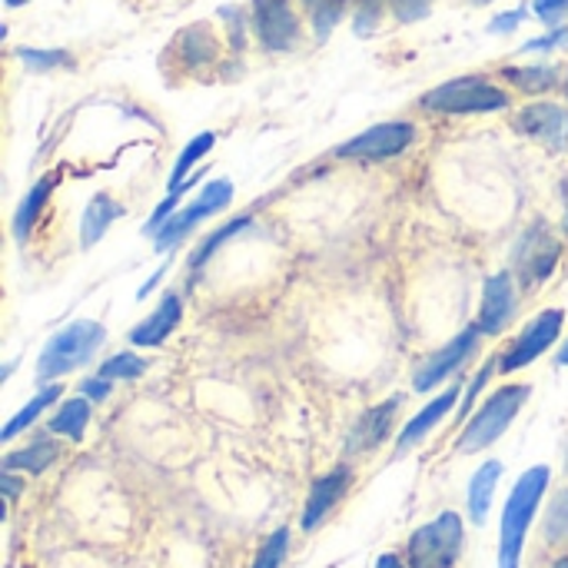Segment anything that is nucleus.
<instances>
[{
	"instance_id": "f257e3e1",
	"label": "nucleus",
	"mask_w": 568,
	"mask_h": 568,
	"mask_svg": "<svg viewBox=\"0 0 568 568\" xmlns=\"http://www.w3.org/2000/svg\"><path fill=\"white\" fill-rule=\"evenodd\" d=\"M549 466H536L529 473H523V479L513 486L506 509H503V532H499V568H519L523 559V546H526V532L539 513V503L546 496L549 486Z\"/></svg>"
},
{
	"instance_id": "f03ea898",
	"label": "nucleus",
	"mask_w": 568,
	"mask_h": 568,
	"mask_svg": "<svg viewBox=\"0 0 568 568\" xmlns=\"http://www.w3.org/2000/svg\"><path fill=\"white\" fill-rule=\"evenodd\" d=\"M103 339H106V329L100 323H90V320L70 323L67 329H60L43 346V353L37 359V379L40 383H53V379L73 373L77 366H87Z\"/></svg>"
},
{
	"instance_id": "7ed1b4c3",
	"label": "nucleus",
	"mask_w": 568,
	"mask_h": 568,
	"mask_svg": "<svg viewBox=\"0 0 568 568\" xmlns=\"http://www.w3.org/2000/svg\"><path fill=\"white\" fill-rule=\"evenodd\" d=\"M463 516L443 513L433 523L419 526L406 542V562L409 568H456L463 556Z\"/></svg>"
},
{
	"instance_id": "20e7f679",
	"label": "nucleus",
	"mask_w": 568,
	"mask_h": 568,
	"mask_svg": "<svg viewBox=\"0 0 568 568\" xmlns=\"http://www.w3.org/2000/svg\"><path fill=\"white\" fill-rule=\"evenodd\" d=\"M529 396H532L529 386H506V389H499V393L469 419V426L463 429L456 449H459L463 456H473V453L489 449L499 436H506V429L513 426V419L519 416V409H523V403H526Z\"/></svg>"
},
{
	"instance_id": "39448f33",
	"label": "nucleus",
	"mask_w": 568,
	"mask_h": 568,
	"mask_svg": "<svg viewBox=\"0 0 568 568\" xmlns=\"http://www.w3.org/2000/svg\"><path fill=\"white\" fill-rule=\"evenodd\" d=\"M423 106L436 113H496L509 106V93L493 87L486 77H459L429 90Z\"/></svg>"
},
{
	"instance_id": "423d86ee",
	"label": "nucleus",
	"mask_w": 568,
	"mask_h": 568,
	"mask_svg": "<svg viewBox=\"0 0 568 568\" xmlns=\"http://www.w3.org/2000/svg\"><path fill=\"white\" fill-rule=\"evenodd\" d=\"M230 200H233V183L230 180H213V183H206L203 186V193L190 203V206H183L180 213H173V220L156 233V253L160 250H170V246H176L186 233H193V226L196 223H203L206 216H213V213H220V210H226L230 206Z\"/></svg>"
},
{
	"instance_id": "0eeeda50",
	"label": "nucleus",
	"mask_w": 568,
	"mask_h": 568,
	"mask_svg": "<svg viewBox=\"0 0 568 568\" xmlns=\"http://www.w3.org/2000/svg\"><path fill=\"white\" fill-rule=\"evenodd\" d=\"M562 320H566V313H562V310H546V313H539V316L523 329V336L509 346V353L499 359L503 373H516V369L529 366L532 359H539V356H542V353L559 339V333H562Z\"/></svg>"
},
{
	"instance_id": "6e6552de",
	"label": "nucleus",
	"mask_w": 568,
	"mask_h": 568,
	"mask_svg": "<svg viewBox=\"0 0 568 568\" xmlns=\"http://www.w3.org/2000/svg\"><path fill=\"white\" fill-rule=\"evenodd\" d=\"M416 136L413 123H376L366 133L353 136L349 143H343L336 150V156H349V160H386L403 153Z\"/></svg>"
},
{
	"instance_id": "1a4fd4ad",
	"label": "nucleus",
	"mask_w": 568,
	"mask_h": 568,
	"mask_svg": "<svg viewBox=\"0 0 568 568\" xmlns=\"http://www.w3.org/2000/svg\"><path fill=\"white\" fill-rule=\"evenodd\" d=\"M253 23H256L260 43L276 53L290 50L300 37V20H296L290 0H256Z\"/></svg>"
},
{
	"instance_id": "9d476101",
	"label": "nucleus",
	"mask_w": 568,
	"mask_h": 568,
	"mask_svg": "<svg viewBox=\"0 0 568 568\" xmlns=\"http://www.w3.org/2000/svg\"><path fill=\"white\" fill-rule=\"evenodd\" d=\"M516 130L526 133L529 140L546 143L549 150H566L568 146V110L559 103H529L516 116Z\"/></svg>"
},
{
	"instance_id": "9b49d317",
	"label": "nucleus",
	"mask_w": 568,
	"mask_h": 568,
	"mask_svg": "<svg viewBox=\"0 0 568 568\" xmlns=\"http://www.w3.org/2000/svg\"><path fill=\"white\" fill-rule=\"evenodd\" d=\"M479 336H483L479 326H473V329L459 333L453 343H446L439 353H433V356L419 366V373H416V389H419V393H429L433 386H439L443 379H449V373H456V369L473 356Z\"/></svg>"
},
{
	"instance_id": "f8f14e48",
	"label": "nucleus",
	"mask_w": 568,
	"mask_h": 568,
	"mask_svg": "<svg viewBox=\"0 0 568 568\" xmlns=\"http://www.w3.org/2000/svg\"><path fill=\"white\" fill-rule=\"evenodd\" d=\"M516 313V293H513V276L509 273H496L486 280V293H483V310H479V333L483 336H499L509 320Z\"/></svg>"
},
{
	"instance_id": "ddd939ff",
	"label": "nucleus",
	"mask_w": 568,
	"mask_h": 568,
	"mask_svg": "<svg viewBox=\"0 0 568 568\" xmlns=\"http://www.w3.org/2000/svg\"><path fill=\"white\" fill-rule=\"evenodd\" d=\"M349 486H353V469H346V466H339V469H333L329 476L316 479L313 489H310L306 509H303V529L313 532V529L339 506V499L349 493Z\"/></svg>"
},
{
	"instance_id": "4468645a",
	"label": "nucleus",
	"mask_w": 568,
	"mask_h": 568,
	"mask_svg": "<svg viewBox=\"0 0 568 568\" xmlns=\"http://www.w3.org/2000/svg\"><path fill=\"white\" fill-rule=\"evenodd\" d=\"M403 409V396H389L383 406L369 409L356 426H353V436H349V453H369L376 449L389 433H393V423H396V413Z\"/></svg>"
},
{
	"instance_id": "2eb2a0df",
	"label": "nucleus",
	"mask_w": 568,
	"mask_h": 568,
	"mask_svg": "<svg viewBox=\"0 0 568 568\" xmlns=\"http://www.w3.org/2000/svg\"><path fill=\"white\" fill-rule=\"evenodd\" d=\"M559 253H562L559 240H552L542 226L536 233H529V240L523 243V253H519V273H523V280L526 283L546 280L556 270Z\"/></svg>"
},
{
	"instance_id": "dca6fc26",
	"label": "nucleus",
	"mask_w": 568,
	"mask_h": 568,
	"mask_svg": "<svg viewBox=\"0 0 568 568\" xmlns=\"http://www.w3.org/2000/svg\"><path fill=\"white\" fill-rule=\"evenodd\" d=\"M180 316H183V306H180V300L170 293V296L150 313V320H143L136 329H130V343H133V346H160V343L176 329Z\"/></svg>"
},
{
	"instance_id": "f3484780",
	"label": "nucleus",
	"mask_w": 568,
	"mask_h": 568,
	"mask_svg": "<svg viewBox=\"0 0 568 568\" xmlns=\"http://www.w3.org/2000/svg\"><path fill=\"white\" fill-rule=\"evenodd\" d=\"M456 399H463V386H453V389H446L443 396H436L416 419H409V426L399 433V453H406L409 446H416L423 436H429L433 429H436V423L456 406Z\"/></svg>"
},
{
	"instance_id": "a211bd4d",
	"label": "nucleus",
	"mask_w": 568,
	"mask_h": 568,
	"mask_svg": "<svg viewBox=\"0 0 568 568\" xmlns=\"http://www.w3.org/2000/svg\"><path fill=\"white\" fill-rule=\"evenodd\" d=\"M120 213H123V210H120V203H116L113 196L97 193V196L87 203L83 216H80V240H83V250L97 246L100 236L113 226V220H116Z\"/></svg>"
},
{
	"instance_id": "6ab92c4d",
	"label": "nucleus",
	"mask_w": 568,
	"mask_h": 568,
	"mask_svg": "<svg viewBox=\"0 0 568 568\" xmlns=\"http://www.w3.org/2000/svg\"><path fill=\"white\" fill-rule=\"evenodd\" d=\"M499 479H503V463H496V459H489L486 466H479V473L473 476V483H469V519L476 526H486Z\"/></svg>"
},
{
	"instance_id": "aec40b11",
	"label": "nucleus",
	"mask_w": 568,
	"mask_h": 568,
	"mask_svg": "<svg viewBox=\"0 0 568 568\" xmlns=\"http://www.w3.org/2000/svg\"><path fill=\"white\" fill-rule=\"evenodd\" d=\"M57 456H60L57 443L37 439V443H30L27 449L10 453V456L3 459V469H7V473H10V469H23V473H30V476H40L43 469H50V463H57Z\"/></svg>"
},
{
	"instance_id": "412c9836",
	"label": "nucleus",
	"mask_w": 568,
	"mask_h": 568,
	"mask_svg": "<svg viewBox=\"0 0 568 568\" xmlns=\"http://www.w3.org/2000/svg\"><path fill=\"white\" fill-rule=\"evenodd\" d=\"M87 423H90V399H87V396H80V399H70V403H63V406H60V413L50 419V433H53V436H67V439L80 443V436H83Z\"/></svg>"
},
{
	"instance_id": "4be33fe9",
	"label": "nucleus",
	"mask_w": 568,
	"mask_h": 568,
	"mask_svg": "<svg viewBox=\"0 0 568 568\" xmlns=\"http://www.w3.org/2000/svg\"><path fill=\"white\" fill-rule=\"evenodd\" d=\"M50 190H53V176H43V180L23 196L17 216H13V233H17V240H27V233L33 230V223H37V216H40V210H43Z\"/></svg>"
},
{
	"instance_id": "5701e85b",
	"label": "nucleus",
	"mask_w": 568,
	"mask_h": 568,
	"mask_svg": "<svg viewBox=\"0 0 568 568\" xmlns=\"http://www.w3.org/2000/svg\"><path fill=\"white\" fill-rule=\"evenodd\" d=\"M60 393H63V389H60L57 383H53V386H47L43 393H37V396H33V399H30V403H27V406H23L17 416L7 423V429L0 433V439H3V443H10V439H13V436H20L27 426H33V423H37V416H40L47 406H53V403L60 399Z\"/></svg>"
},
{
	"instance_id": "b1692460",
	"label": "nucleus",
	"mask_w": 568,
	"mask_h": 568,
	"mask_svg": "<svg viewBox=\"0 0 568 568\" xmlns=\"http://www.w3.org/2000/svg\"><path fill=\"white\" fill-rule=\"evenodd\" d=\"M213 143H216V133H200V136H193V140L186 143V150L180 153V160H176V166H173V173H170V193H176V190L183 186V176L200 163V156H206V153L213 150Z\"/></svg>"
},
{
	"instance_id": "393cba45",
	"label": "nucleus",
	"mask_w": 568,
	"mask_h": 568,
	"mask_svg": "<svg viewBox=\"0 0 568 568\" xmlns=\"http://www.w3.org/2000/svg\"><path fill=\"white\" fill-rule=\"evenodd\" d=\"M506 77L523 93H546L559 83V67H516V70H506Z\"/></svg>"
},
{
	"instance_id": "a878e982",
	"label": "nucleus",
	"mask_w": 568,
	"mask_h": 568,
	"mask_svg": "<svg viewBox=\"0 0 568 568\" xmlns=\"http://www.w3.org/2000/svg\"><path fill=\"white\" fill-rule=\"evenodd\" d=\"M246 226H250V216H243V220H233V223H226L223 230H216L213 236H206V240L200 243V250L193 253V260H190V263H193V270H200V266H203V263H206V260H210V256H213V253H216V250L226 243V240H230V236L243 233Z\"/></svg>"
},
{
	"instance_id": "bb28decb",
	"label": "nucleus",
	"mask_w": 568,
	"mask_h": 568,
	"mask_svg": "<svg viewBox=\"0 0 568 568\" xmlns=\"http://www.w3.org/2000/svg\"><path fill=\"white\" fill-rule=\"evenodd\" d=\"M143 369H146V359L143 356H136V353H120V356H113V359H106L103 366H100V376L103 379H136V376H143Z\"/></svg>"
},
{
	"instance_id": "cd10ccee",
	"label": "nucleus",
	"mask_w": 568,
	"mask_h": 568,
	"mask_svg": "<svg viewBox=\"0 0 568 568\" xmlns=\"http://www.w3.org/2000/svg\"><path fill=\"white\" fill-rule=\"evenodd\" d=\"M286 552H290V529H276V532L263 542V549L256 552L253 568H280L283 566V559H286Z\"/></svg>"
},
{
	"instance_id": "c85d7f7f",
	"label": "nucleus",
	"mask_w": 568,
	"mask_h": 568,
	"mask_svg": "<svg viewBox=\"0 0 568 568\" xmlns=\"http://www.w3.org/2000/svg\"><path fill=\"white\" fill-rule=\"evenodd\" d=\"M17 57L30 70H53L60 63H70V53L67 50H33V47H23V50H17Z\"/></svg>"
},
{
	"instance_id": "c756f323",
	"label": "nucleus",
	"mask_w": 568,
	"mask_h": 568,
	"mask_svg": "<svg viewBox=\"0 0 568 568\" xmlns=\"http://www.w3.org/2000/svg\"><path fill=\"white\" fill-rule=\"evenodd\" d=\"M343 7H346V0H320L316 17H313V23H316V37H320V40H326V37H329V30L339 23Z\"/></svg>"
},
{
	"instance_id": "7c9ffc66",
	"label": "nucleus",
	"mask_w": 568,
	"mask_h": 568,
	"mask_svg": "<svg viewBox=\"0 0 568 568\" xmlns=\"http://www.w3.org/2000/svg\"><path fill=\"white\" fill-rule=\"evenodd\" d=\"M379 17H383V0H363L359 3V13H356V33H369L379 27Z\"/></svg>"
},
{
	"instance_id": "2f4dec72",
	"label": "nucleus",
	"mask_w": 568,
	"mask_h": 568,
	"mask_svg": "<svg viewBox=\"0 0 568 568\" xmlns=\"http://www.w3.org/2000/svg\"><path fill=\"white\" fill-rule=\"evenodd\" d=\"M393 10L403 23H416L429 13V0H393Z\"/></svg>"
},
{
	"instance_id": "473e14b6",
	"label": "nucleus",
	"mask_w": 568,
	"mask_h": 568,
	"mask_svg": "<svg viewBox=\"0 0 568 568\" xmlns=\"http://www.w3.org/2000/svg\"><path fill=\"white\" fill-rule=\"evenodd\" d=\"M568 532V493H562L559 499H556V509H552V516H549V539H562Z\"/></svg>"
},
{
	"instance_id": "72a5a7b5",
	"label": "nucleus",
	"mask_w": 568,
	"mask_h": 568,
	"mask_svg": "<svg viewBox=\"0 0 568 568\" xmlns=\"http://www.w3.org/2000/svg\"><path fill=\"white\" fill-rule=\"evenodd\" d=\"M559 43H568V30H552L549 37H539V40H529L526 47H523V53H539V50H552V47H559Z\"/></svg>"
},
{
	"instance_id": "f704fd0d",
	"label": "nucleus",
	"mask_w": 568,
	"mask_h": 568,
	"mask_svg": "<svg viewBox=\"0 0 568 568\" xmlns=\"http://www.w3.org/2000/svg\"><path fill=\"white\" fill-rule=\"evenodd\" d=\"M80 396H87V399H93V403L106 399V396H110V379H103V376L83 379V383H80Z\"/></svg>"
},
{
	"instance_id": "c9c22d12",
	"label": "nucleus",
	"mask_w": 568,
	"mask_h": 568,
	"mask_svg": "<svg viewBox=\"0 0 568 568\" xmlns=\"http://www.w3.org/2000/svg\"><path fill=\"white\" fill-rule=\"evenodd\" d=\"M532 10L542 17V20H559L568 13V0H536Z\"/></svg>"
},
{
	"instance_id": "e433bc0d",
	"label": "nucleus",
	"mask_w": 568,
	"mask_h": 568,
	"mask_svg": "<svg viewBox=\"0 0 568 568\" xmlns=\"http://www.w3.org/2000/svg\"><path fill=\"white\" fill-rule=\"evenodd\" d=\"M523 20H526V10H513V13L496 17V20L489 23V30H493V33H509V30H516Z\"/></svg>"
},
{
	"instance_id": "4c0bfd02",
	"label": "nucleus",
	"mask_w": 568,
	"mask_h": 568,
	"mask_svg": "<svg viewBox=\"0 0 568 568\" xmlns=\"http://www.w3.org/2000/svg\"><path fill=\"white\" fill-rule=\"evenodd\" d=\"M489 376H493V366H486V369L473 379V386H469V393H466V399H463V413H469V409H473V403H476V396L483 393V386L489 383Z\"/></svg>"
},
{
	"instance_id": "58836bf2",
	"label": "nucleus",
	"mask_w": 568,
	"mask_h": 568,
	"mask_svg": "<svg viewBox=\"0 0 568 568\" xmlns=\"http://www.w3.org/2000/svg\"><path fill=\"white\" fill-rule=\"evenodd\" d=\"M0 483H3V489H7V499L13 503V499H17V493H20V483H17V476L3 473V479H0Z\"/></svg>"
},
{
	"instance_id": "ea45409f",
	"label": "nucleus",
	"mask_w": 568,
	"mask_h": 568,
	"mask_svg": "<svg viewBox=\"0 0 568 568\" xmlns=\"http://www.w3.org/2000/svg\"><path fill=\"white\" fill-rule=\"evenodd\" d=\"M376 568H409V562H403L399 556L386 552V556H379V562H376Z\"/></svg>"
},
{
	"instance_id": "a19ab883",
	"label": "nucleus",
	"mask_w": 568,
	"mask_h": 568,
	"mask_svg": "<svg viewBox=\"0 0 568 568\" xmlns=\"http://www.w3.org/2000/svg\"><path fill=\"white\" fill-rule=\"evenodd\" d=\"M559 363H562V366H568V343H566V349L559 353Z\"/></svg>"
},
{
	"instance_id": "79ce46f5",
	"label": "nucleus",
	"mask_w": 568,
	"mask_h": 568,
	"mask_svg": "<svg viewBox=\"0 0 568 568\" xmlns=\"http://www.w3.org/2000/svg\"><path fill=\"white\" fill-rule=\"evenodd\" d=\"M552 568H568V556H566V559H559V562H556Z\"/></svg>"
},
{
	"instance_id": "37998d69",
	"label": "nucleus",
	"mask_w": 568,
	"mask_h": 568,
	"mask_svg": "<svg viewBox=\"0 0 568 568\" xmlns=\"http://www.w3.org/2000/svg\"><path fill=\"white\" fill-rule=\"evenodd\" d=\"M20 3H27V0H7V7H20Z\"/></svg>"
},
{
	"instance_id": "c03bdc74",
	"label": "nucleus",
	"mask_w": 568,
	"mask_h": 568,
	"mask_svg": "<svg viewBox=\"0 0 568 568\" xmlns=\"http://www.w3.org/2000/svg\"><path fill=\"white\" fill-rule=\"evenodd\" d=\"M566 230H568V210H566Z\"/></svg>"
},
{
	"instance_id": "a18cd8bd",
	"label": "nucleus",
	"mask_w": 568,
	"mask_h": 568,
	"mask_svg": "<svg viewBox=\"0 0 568 568\" xmlns=\"http://www.w3.org/2000/svg\"><path fill=\"white\" fill-rule=\"evenodd\" d=\"M566 97H568V80H566Z\"/></svg>"
},
{
	"instance_id": "49530a36",
	"label": "nucleus",
	"mask_w": 568,
	"mask_h": 568,
	"mask_svg": "<svg viewBox=\"0 0 568 568\" xmlns=\"http://www.w3.org/2000/svg\"><path fill=\"white\" fill-rule=\"evenodd\" d=\"M310 3H316V0H310Z\"/></svg>"
}]
</instances>
